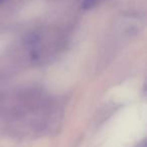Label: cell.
Returning <instances> with one entry per match:
<instances>
[{"mask_svg": "<svg viewBox=\"0 0 147 147\" xmlns=\"http://www.w3.org/2000/svg\"><path fill=\"white\" fill-rule=\"evenodd\" d=\"M99 0H84V2H83L82 6L86 9H89V8H92L93 6H95L97 2H98Z\"/></svg>", "mask_w": 147, "mask_h": 147, "instance_id": "cell-1", "label": "cell"}, {"mask_svg": "<svg viewBox=\"0 0 147 147\" xmlns=\"http://www.w3.org/2000/svg\"><path fill=\"white\" fill-rule=\"evenodd\" d=\"M3 1H5V0H0V4H1V3H2Z\"/></svg>", "mask_w": 147, "mask_h": 147, "instance_id": "cell-2", "label": "cell"}]
</instances>
